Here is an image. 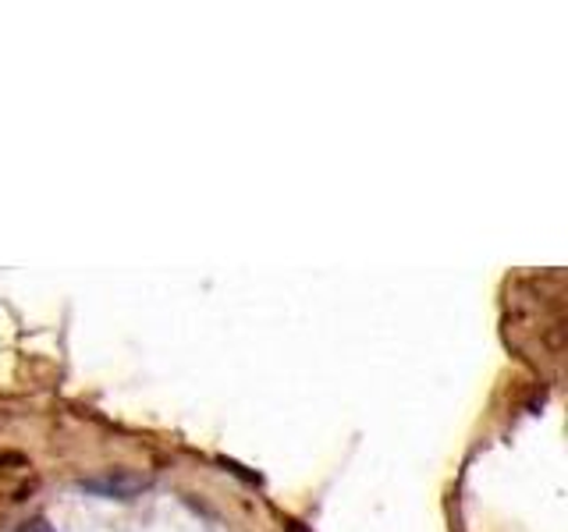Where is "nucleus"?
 <instances>
[{
	"label": "nucleus",
	"mask_w": 568,
	"mask_h": 532,
	"mask_svg": "<svg viewBox=\"0 0 568 532\" xmlns=\"http://www.w3.org/2000/svg\"><path fill=\"white\" fill-rule=\"evenodd\" d=\"M19 532H54V525L47 519H33V522H25Z\"/></svg>",
	"instance_id": "obj_2"
},
{
	"label": "nucleus",
	"mask_w": 568,
	"mask_h": 532,
	"mask_svg": "<svg viewBox=\"0 0 568 532\" xmlns=\"http://www.w3.org/2000/svg\"><path fill=\"white\" fill-rule=\"evenodd\" d=\"M82 490L90 494H99V497H110V500H132L135 494H142L150 486L146 476H139V472H128V469H118V472H107V476H93V480H82L79 483Z\"/></svg>",
	"instance_id": "obj_1"
},
{
	"label": "nucleus",
	"mask_w": 568,
	"mask_h": 532,
	"mask_svg": "<svg viewBox=\"0 0 568 532\" xmlns=\"http://www.w3.org/2000/svg\"><path fill=\"white\" fill-rule=\"evenodd\" d=\"M284 529H288V532H306L303 522H295V519H284Z\"/></svg>",
	"instance_id": "obj_3"
}]
</instances>
